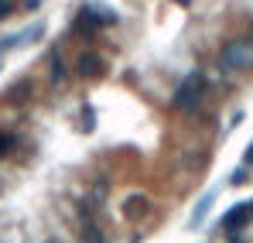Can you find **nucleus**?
<instances>
[{
	"mask_svg": "<svg viewBox=\"0 0 253 243\" xmlns=\"http://www.w3.org/2000/svg\"><path fill=\"white\" fill-rule=\"evenodd\" d=\"M206 93H209V79H206L202 72H192V76H185V79L178 82V89H174V96H171V106H174L178 113H195V110L202 106Z\"/></svg>",
	"mask_w": 253,
	"mask_h": 243,
	"instance_id": "nucleus-1",
	"label": "nucleus"
},
{
	"mask_svg": "<svg viewBox=\"0 0 253 243\" xmlns=\"http://www.w3.org/2000/svg\"><path fill=\"white\" fill-rule=\"evenodd\" d=\"M250 65H253V41L250 38H236L219 51V69H222L226 76L247 72Z\"/></svg>",
	"mask_w": 253,
	"mask_h": 243,
	"instance_id": "nucleus-2",
	"label": "nucleus"
},
{
	"mask_svg": "<svg viewBox=\"0 0 253 243\" xmlns=\"http://www.w3.org/2000/svg\"><path fill=\"white\" fill-rule=\"evenodd\" d=\"M250 216H253V205L250 202H236L233 209H226V212H222L219 230H222V233H229V237H236V233L250 223Z\"/></svg>",
	"mask_w": 253,
	"mask_h": 243,
	"instance_id": "nucleus-3",
	"label": "nucleus"
},
{
	"mask_svg": "<svg viewBox=\"0 0 253 243\" xmlns=\"http://www.w3.org/2000/svg\"><path fill=\"white\" fill-rule=\"evenodd\" d=\"M212 202H215V192H206L199 202H195V209H192V216H188V230H195V226H202L206 223V216H209Z\"/></svg>",
	"mask_w": 253,
	"mask_h": 243,
	"instance_id": "nucleus-4",
	"label": "nucleus"
},
{
	"mask_svg": "<svg viewBox=\"0 0 253 243\" xmlns=\"http://www.w3.org/2000/svg\"><path fill=\"white\" fill-rule=\"evenodd\" d=\"M79 72H83V76H99V72H103V62H99V55H83V62H79Z\"/></svg>",
	"mask_w": 253,
	"mask_h": 243,
	"instance_id": "nucleus-5",
	"label": "nucleus"
},
{
	"mask_svg": "<svg viewBox=\"0 0 253 243\" xmlns=\"http://www.w3.org/2000/svg\"><path fill=\"white\" fill-rule=\"evenodd\" d=\"M14 147H17V137H14V134H7V130H0V158H3V154H10Z\"/></svg>",
	"mask_w": 253,
	"mask_h": 243,
	"instance_id": "nucleus-6",
	"label": "nucleus"
},
{
	"mask_svg": "<svg viewBox=\"0 0 253 243\" xmlns=\"http://www.w3.org/2000/svg\"><path fill=\"white\" fill-rule=\"evenodd\" d=\"M51 79H55V82H65V65H62V58H58V55H51Z\"/></svg>",
	"mask_w": 253,
	"mask_h": 243,
	"instance_id": "nucleus-7",
	"label": "nucleus"
},
{
	"mask_svg": "<svg viewBox=\"0 0 253 243\" xmlns=\"http://www.w3.org/2000/svg\"><path fill=\"white\" fill-rule=\"evenodd\" d=\"M10 14H14V3H10V0H0V21L10 17Z\"/></svg>",
	"mask_w": 253,
	"mask_h": 243,
	"instance_id": "nucleus-8",
	"label": "nucleus"
},
{
	"mask_svg": "<svg viewBox=\"0 0 253 243\" xmlns=\"http://www.w3.org/2000/svg\"><path fill=\"white\" fill-rule=\"evenodd\" d=\"M243 178H247V168H240V171H233V175H229V185H240Z\"/></svg>",
	"mask_w": 253,
	"mask_h": 243,
	"instance_id": "nucleus-9",
	"label": "nucleus"
},
{
	"mask_svg": "<svg viewBox=\"0 0 253 243\" xmlns=\"http://www.w3.org/2000/svg\"><path fill=\"white\" fill-rule=\"evenodd\" d=\"M243 164H247V168H253V144L247 147V154H243Z\"/></svg>",
	"mask_w": 253,
	"mask_h": 243,
	"instance_id": "nucleus-10",
	"label": "nucleus"
},
{
	"mask_svg": "<svg viewBox=\"0 0 253 243\" xmlns=\"http://www.w3.org/2000/svg\"><path fill=\"white\" fill-rule=\"evenodd\" d=\"M38 7H42V0H28L24 3V10H38Z\"/></svg>",
	"mask_w": 253,
	"mask_h": 243,
	"instance_id": "nucleus-11",
	"label": "nucleus"
},
{
	"mask_svg": "<svg viewBox=\"0 0 253 243\" xmlns=\"http://www.w3.org/2000/svg\"><path fill=\"white\" fill-rule=\"evenodd\" d=\"M174 3H181V7H185V3H188V0H174Z\"/></svg>",
	"mask_w": 253,
	"mask_h": 243,
	"instance_id": "nucleus-12",
	"label": "nucleus"
},
{
	"mask_svg": "<svg viewBox=\"0 0 253 243\" xmlns=\"http://www.w3.org/2000/svg\"><path fill=\"white\" fill-rule=\"evenodd\" d=\"M48 243H55V240H48Z\"/></svg>",
	"mask_w": 253,
	"mask_h": 243,
	"instance_id": "nucleus-13",
	"label": "nucleus"
},
{
	"mask_svg": "<svg viewBox=\"0 0 253 243\" xmlns=\"http://www.w3.org/2000/svg\"><path fill=\"white\" fill-rule=\"evenodd\" d=\"M0 69H3V65H0Z\"/></svg>",
	"mask_w": 253,
	"mask_h": 243,
	"instance_id": "nucleus-14",
	"label": "nucleus"
}]
</instances>
